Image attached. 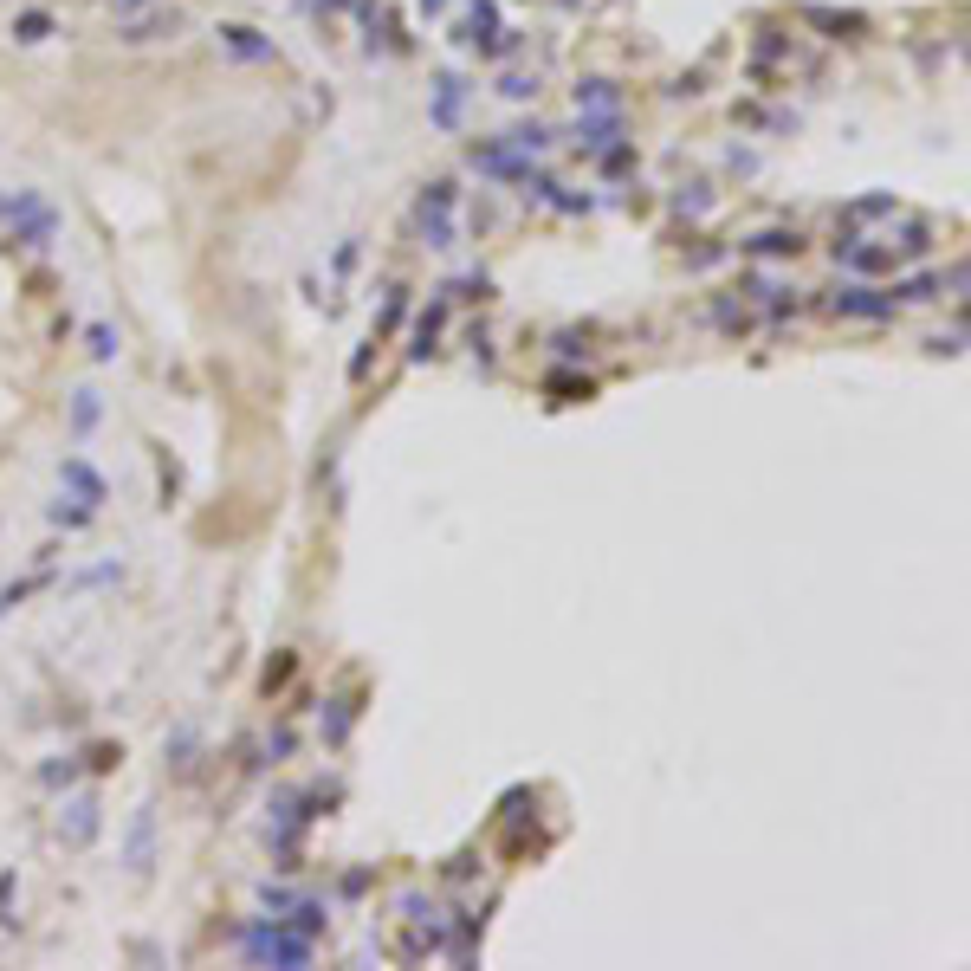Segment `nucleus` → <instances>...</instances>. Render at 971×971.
Masks as SVG:
<instances>
[{"instance_id":"17","label":"nucleus","mask_w":971,"mask_h":971,"mask_svg":"<svg viewBox=\"0 0 971 971\" xmlns=\"http://www.w3.org/2000/svg\"><path fill=\"white\" fill-rule=\"evenodd\" d=\"M117 577H123V564H98L85 577H72V590H98V583H117Z\"/></svg>"},{"instance_id":"14","label":"nucleus","mask_w":971,"mask_h":971,"mask_svg":"<svg viewBox=\"0 0 971 971\" xmlns=\"http://www.w3.org/2000/svg\"><path fill=\"white\" fill-rule=\"evenodd\" d=\"M85 337H91V357H98V363H111V357H117V331H111V324H91Z\"/></svg>"},{"instance_id":"1","label":"nucleus","mask_w":971,"mask_h":971,"mask_svg":"<svg viewBox=\"0 0 971 971\" xmlns=\"http://www.w3.org/2000/svg\"><path fill=\"white\" fill-rule=\"evenodd\" d=\"M234 946H240V959H253V965H285V971H305L311 959H318V946H311L305 933H292L279 913H266V920H246L240 933H234Z\"/></svg>"},{"instance_id":"18","label":"nucleus","mask_w":971,"mask_h":971,"mask_svg":"<svg viewBox=\"0 0 971 971\" xmlns=\"http://www.w3.org/2000/svg\"><path fill=\"white\" fill-rule=\"evenodd\" d=\"M13 894H20V874H0V926L13 920Z\"/></svg>"},{"instance_id":"15","label":"nucleus","mask_w":971,"mask_h":971,"mask_svg":"<svg viewBox=\"0 0 971 971\" xmlns=\"http://www.w3.org/2000/svg\"><path fill=\"white\" fill-rule=\"evenodd\" d=\"M72 777H78V764H72V758H65V764H39V784H46V790H65Z\"/></svg>"},{"instance_id":"13","label":"nucleus","mask_w":971,"mask_h":971,"mask_svg":"<svg viewBox=\"0 0 971 971\" xmlns=\"http://www.w3.org/2000/svg\"><path fill=\"white\" fill-rule=\"evenodd\" d=\"M91 518H98L91 505H52V525H65V531H85Z\"/></svg>"},{"instance_id":"16","label":"nucleus","mask_w":971,"mask_h":971,"mask_svg":"<svg viewBox=\"0 0 971 971\" xmlns=\"http://www.w3.org/2000/svg\"><path fill=\"white\" fill-rule=\"evenodd\" d=\"M933 292H939V279H907V285H900V298H894V305H926Z\"/></svg>"},{"instance_id":"7","label":"nucleus","mask_w":971,"mask_h":971,"mask_svg":"<svg viewBox=\"0 0 971 971\" xmlns=\"http://www.w3.org/2000/svg\"><path fill=\"white\" fill-rule=\"evenodd\" d=\"M292 933H305V939H318L324 926H331V907H324V900H292Z\"/></svg>"},{"instance_id":"6","label":"nucleus","mask_w":971,"mask_h":971,"mask_svg":"<svg viewBox=\"0 0 971 971\" xmlns=\"http://www.w3.org/2000/svg\"><path fill=\"white\" fill-rule=\"evenodd\" d=\"M149 855H156V810H136V823H130V868H149Z\"/></svg>"},{"instance_id":"19","label":"nucleus","mask_w":971,"mask_h":971,"mask_svg":"<svg viewBox=\"0 0 971 971\" xmlns=\"http://www.w3.org/2000/svg\"><path fill=\"white\" fill-rule=\"evenodd\" d=\"M285 680H292V654H279V661L266 667V687H285Z\"/></svg>"},{"instance_id":"12","label":"nucleus","mask_w":971,"mask_h":971,"mask_svg":"<svg viewBox=\"0 0 971 971\" xmlns=\"http://www.w3.org/2000/svg\"><path fill=\"white\" fill-rule=\"evenodd\" d=\"M797 234H758V240H751V253H764V259H784V253H797Z\"/></svg>"},{"instance_id":"8","label":"nucleus","mask_w":971,"mask_h":971,"mask_svg":"<svg viewBox=\"0 0 971 971\" xmlns=\"http://www.w3.org/2000/svg\"><path fill=\"white\" fill-rule=\"evenodd\" d=\"M39 590H52V570H33V577H20V583H7V590H0V622H7L13 609L26 603V596H39Z\"/></svg>"},{"instance_id":"9","label":"nucleus","mask_w":971,"mask_h":971,"mask_svg":"<svg viewBox=\"0 0 971 971\" xmlns=\"http://www.w3.org/2000/svg\"><path fill=\"white\" fill-rule=\"evenodd\" d=\"M98 415H104L98 389H78L72 395V434H91V428H98Z\"/></svg>"},{"instance_id":"3","label":"nucleus","mask_w":971,"mask_h":971,"mask_svg":"<svg viewBox=\"0 0 971 971\" xmlns=\"http://www.w3.org/2000/svg\"><path fill=\"white\" fill-rule=\"evenodd\" d=\"M98 829H104L98 797H72V803H65V816H59V842H65V849H91Z\"/></svg>"},{"instance_id":"4","label":"nucleus","mask_w":971,"mask_h":971,"mask_svg":"<svg viewBox=\"0 0 971 971\" xmlns=\"http://www.w3.org/2000/svg\"><path fill=\"white\" fill-rule=\"evenodd\" d=\"M59 480H65V486H72V492H78V505H91V512H98V505H104V499H111V486H104V473H98V467H91V460H85V454H65V467H59Z\"/></svg>"},{"instance_id":"2","label":"nucleus","mask_w":971,"mask_h":971,"mask_svg":"<svg viewBox=\"0 0 971 971\" xmlns=\"http://www.w3.org/2000/svg\"><path fill=\"white\" fill-rule=\"evenodd\" d=\"M829 311H836V318H868V324L900 318V305L887 292H874V285H842V292L829 298Z\"/></svg>"},{"instance_id":"11","label":"nucleus","mask_w":971,"mask_h":971,"mask_svg":"<svg viewBox=\"0 0 971 971\" xmlns=\"http://www.w3.org/2000/svg\"><path fill=\"white\" fill-rule=\"evenodd\" d=\"M344 738H350V706L331 700V713H324V745H344Z\"/></svg>"},{"instance_id":"10","label":"nucleus","mask_w":971,"mask_h":971,"mask_svg":"<svg viewBox=\"0 0 971 971\" xmlns=\"http://www.w3.org/2000/svg\"><path fill=\"white\" fill-rule=\"evenodd\" d=\"M544 389H551L557 402H583V395H590V376H564V369H551V382H544Z\"/></svg>"},{"instance_id":"5","label":"nucleus","mask_w":971,"mask_h":971,"mask_svg":"<svg viewBox=\"0 0 971 971\" xmlns=\"http://www.w3.org/2000/svg\"><path fill=\"white\" fill-rule=\"evenodd\" d=\"M441 331H447V305H428V311L415 318V344H408V357L428 363V357H434V344H441Z\"/></svg>"}]
</instances>
